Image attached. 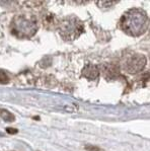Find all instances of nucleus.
<instances>
[{"label":"nucleus","mask_w":150,"mask_h":151,"mask_svg":"<svg viewBox=\"0 0 150 151\" xmlns=\"http://www.w3.org/2000/svg\"><path fill=\"white\" fill-rule=\"evenodd\" d=\"M122 29L132 37H139L148 29L149 19L146 13L139 9H131L122 16Z\"/></svg>","instance_id":"1"},{"label":"nucleus","mask_w":150,"mask_h":151,"mask_svg":"<svg viewBox=\"0 0 150 151\" xmlns=\"http://www.w3.org/2000/svg\"><path fill=\"white\" fill-rule=\"evenodd\" d=\"M38 27L33 19L24 15H17L11 22V32L18 38H32L37 32Z\"/></svg>","instance_id":"2"},{"label":"nucleus","mask_w":150,"mask_h":151,"mask_svg":"<svg viewBox=\"0 0 150 151\" xmlns=\"http://www.w3.org/2000/svg\"><path fill=\"white\" fill-rule=\"evenodd\" d=\"M60 35L65 40H74L83 32V24L75 16H68L63 19L59 27Z\"/></svg>","instance_id":"3"},{"label":"nucleus","mask_w":150,"mask_h":151,"mask_svg":"<svg viewBox=\"0 0 150 151\" xmlns=\"http://www.w3.org/2000/svg\"><path fill=\"white\" fill-rule=\"evenodd\" d=\"M146 57L141 54H134L126 61L125 70L130 74H136L141 71L146 65Z\"/></svg>","instance_id":"4"},{"label":"nucleus","mask_w":150,"mask_h":151,"mask_svg":"<svg viewBox=\"0 0 150 151\" xmlns=\"http://www.w3.org/2000/svg\"><path fill=\"white\" fill-rule=\"evenodd\" d=\"M100 75V70L96 65L93 64H87L82 70V76L90 80H94Z\"/></svg>","instance_id":"5"},{"label":"nucleus","mask_w":150,"mask_h":151,"mask_svg":"<svg viewBox=\"0 0 150 151\" xmlns=\"http://www.w3.org/2000/svg\"><path fill=\"white\" fill-rule=\"evenodd\" d=\"M119 73V68L115 65H112V64H108V66H106V69H105V75L107 77H116Z\"/></svg>","instance_id":"6"},{"label":"nucleus","mask_w":150,"mask_h":151,"mask_svg":"<svg viewBox=\"0 0 150 151\" xmlns=\"http://www.w3.org/2000/svg\"><path fill=\"white\" fill-rule=\"evenodd\" d=\"M0 117L1 119H3L5 122H14L15 120V117L12 113L10 111H6V110H3V109H0Z\"/></svg>","instance_id":"7"},{"label":"nucleus","mask_w":150,"mask_h":151,"mask_svg":"<svg viewBox=\"0 0 150 151\" xmlns=\"http://www.w3.org/2000/svg\"><path fill=\"white\" fill-rule=\"evenodd\" d=\"M9 80H10V78L7 75V73L4 70H0V83L1 84H6V83L9 82Z\"/></svg>","instance_id":"8"},{"label":"nucleus","mask_w":150,"mask_h":151,"mask_svg":"<svg viewBox=\"0 0 150 151\" xmlns=\"http://www.w3.org/2000/svg\"><path fill=\"white\" fill-rule=\"evenodd\" d=\"M85 149L88 151H103L100 148L96 147V146H92V145H86L85 146Z\"/></svg>","instance_id":"9"},{"label":"nucleus","mask_w":150,"mask_h":151,"mask_svg":"<svg viewBox=\"0 0 150 151\" xmlns=\"http://www.w3.org/2000/svg\"><path fill=\"white\" fill-rule=\"evenodd\" d=\"M6 131L8 132L9 134H15V133H17V129H11V128H8Z\"/></svg>","instance_id":"10"}]
</instances>
